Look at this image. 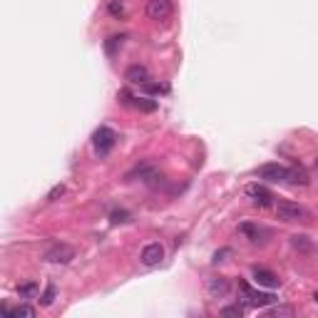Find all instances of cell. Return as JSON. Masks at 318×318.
Instances as JSON below:
<instances>
[{
	"label": "cell",
	"mask_w": 318,
	"mask_h": 318,
	"mask_svg": "<svg viewBox=\"0 0 318 318\" xmlns=\"http://www.w3.org/2000/svg\"><path fill=\"white\" fill-rule=\"evenodd\" d=\"M75 256H77V249L70 246V244H65V241H55L53 246H48L42 251V259L48 261V263H70Z\"/></svg>",
	"instance_id": "1"
},
{
	"label": "cell",
	"mask_w": 318,
	"mask_h": 318,
	"mask_svg": "<svg viewBox=\"0 0 318 318\" xmlns=\"http://www.w3.org/2000/svg\"><path fill=\"white\" fill-rule=\"evenodd\" d=\"M276 216L281 221H311V211L301 204L293 202H279L276 204Z\"/></svg>",
	"instance_id": "2"
},
{
	"label": "cell",
	"mask_w": 318,
	"mask_h": 318,
	"mask_svg": "<svg viewBox=\"0 0 318 318\" xmlns=\"http://www.w3.org/2000/svg\"><path fill=\"white\" fill-rule=\"evenodd\" d=\"M239 289H241V293L246 296V303H249V306H254V308H266V306H271V303H276V301H279L274 293L254 291L249 284H246V281H239Z\"/></svg>",
	"instance_id": "3"
},
{
	"label": "cell",
	"mask_w": 318,
	"mask_h": 318,
	"mask_svg": "<svg viewBox=\"0 0 318 318\" xmlns=\"http://www.w3.org/2000/svg\"><path fill=\"white\" fill-rule=\"evenodd\" d=\"M289 174H291V167H284L279 162H271V164H261L256 169V176L263 179V181H289Z\"/></svg>",
	"instance_id": "4"
},
{
	"label": "cell",
	"mask_w": 318,
	"mask_h": 318,
	"mask_svg": "<svg viewBox=\"0 0 318 318\" xmlns=\"http://www.w3.org/2000/svg\"><path fill=\"white\" fill-rule=\"evenodd\" d=\"M117 142V134L115 129H110V127H100L95 134H92V145H95V152L97 154H107Z\"/></svg>",
	"instance_id": "5"
},
{
	"label": "cell",
	"mask_w": 318,
	"mask_h": 318,
	"mask_svg": "<svg viewBox=\"0 0 318 318\" xmlns=\"http://www.w3.org/2000/svg\"><path fill=\"white\" fill-rule=\"evenodd\" d=\"M164 259V246L159 244V241H152V244H147L145 249L140 251V261H142V266H159Z\"/></svg>",
	"instance_id": "6"
},
{
	"label": "cell",
	"mask_w": 318,
	"mask_h": 318,
	"mask_svg": "<svg viewBox=\"0 0 318 318\" xmlns=\"http://www.w3.org/2000/svg\"><path fill=\"white\" fill-rule=\"evenodd\" d=\"M172 15V3L169 0H147V18L149 20H167Z\"/></svg>",
	"instance_id": "7"
},
{
	"label": "cell",
	"mask_w": 318,
	"mask_h": 318,
	"mask_svg": "<svg viewBox=\"0 0 318 318\" xmlns=\"http://www.w3.org/2000/svg\"><path fill=\"white\" fill-rule=\"evenodd\" d=\"M246 194L254 199L256 206H271V204H274V192L266 189L263 184H249V187H246Z\"/></svg>",
	"instance_id": "8"
},
{
	"label": "cell",
	"mask_w": 318,
	"mask_h": 318,
	"mask_svg": "<svg viewBox=\"0 0 318 318\" xmlns=\"http://www.w3.org/2000/svg\"><path fill=\"white\" fill-rule=\"evenodd\" d=\"M206 291H209L211 298H226L229 291H232V284H229V279H224V276H211V279L206 281Z\"/></svg>",
	"instance_id": "9"
},
{
	"label": "cell",
	"mask_w": 318,
	"mask_h": 318,
	"mask_svg": "<svg viewBox=\"0 0 318 318\" xmlns=\"http://www.w3.org/2000/svg\"><path fill=\"white\" fill-rule=\"evenodd\" d=\"M124 80L132 85H145V82H149V70L145 65H129L124 72Z\"/></svg>",
	"instance_id": "10"
},
{
	"label": "cell",
	"mask_w": 318,
	"mask_h": 318,
	"mask_svg": "<svg viewBox=\"0 0 318 318\" xmlns=\"http://www.w3.org/2000/svg\"><path fill=\"white\" fill-rule=\"evenodd\" d=\"M254 281L259 286H266V289H276L281 284V279L274 271H268V268H254Z\"/></svg>",
	"instance_id": "11"
},
{
	"label": "cell",
	"mask_w": 318,
	"mask_h": 318,
	"mask_svg": "<svg viewBox=\"0 0 318 318\" xmlns=\"http://www.w3.org/2000/svg\"><path fill=\"white\" fill-rule=\"evenodd\" d=\"M137 176H140L142 181H152V179H157V169H154L152 164H147V162H145V164H137L132 172H127L124 179H127V181H134Z\"/></svg>",
	"instance_id": "12"
},
{
	"label": "cell",
	"mask_w": 318,
	"mask_h": 318,
	"mask_svg": "<svg viewBox=\"0 0 318 318\" xmlns=\"http://www.w3.org/2000/svg\"><path fill=\"white\" fill-rule=\"evenodd\" d=\"M119 97H124L122 102H129V105H134L140 112H154V110H157V102H154V100H149V97H132L129 92H122Z\"/></svg>",
	"instance_id": "13"
},
{
	"label": "cell",
	"mask_w": 318,
	"mask_h": 318,
	"mask_svg": "<svg viewBox=\"0 0 318 318\" xmlns=\"http://www.w3.org/2000/svg\"><path fill=\"white\" fill-rule=\"evenodd\" d=\"M37 291H40V284H37V281H25V284L18 286V296H20V298H35Z\"/></svg>",
	"instance_id": "14"
},
{
	"label": "cell",
	"mask_w": 318,
	"mask_h": 318,
	"mask_svg": "<svg viewBox=\"0 0 318 318\" xmlns=\"http://www.w3.org/2000/svg\"><path fill=\"white\" fill-rule=\"evenodd\" d=\"M291 244H293V249H298V251H311V239H308L306 234L291 236Z\"/></svg>",
	"instance_id": "15"
},
{
	"label": "cell",
	"mask_w": 318,
	"mask_h": 318,
	"mask_svg": "<svg viewBox=\"0 0 318 318\" xmlns=\"http://www.w3.org/2000/svg\"><path fill=\"white\" fill-rule=\"evenodd\" d=\"M110 221H112V224H129V221H132V214H129L127 209H115V211L110 214Z\"/></svg>",
	"instance_id": "16"
},
{
	"label": "cell",
	"mask_w": 318,
	"mask_h": 318,
	"mask_svg": "<svg viewBox=\"0 0 318 318\" xmlns=\"http://www.w3.org/2000/svg\"><path fill=\"white\" fill-rule=\"evenodd\" d=\"M122 42H124V35H112V37L105 42V50H107V55H115L117 48H122Z\"/></svg>",
	"instance_id": "17"
},
{
	"label": "cell",
	"mask_w": 318,
	"mask_h": 318,
	"mask_svg": "<svg viewBox=\"0 0 318 318\" xmlns=\"http://www.w3.org/2000/svg\"><path fill=\"white\" fill-rule=\"evenodd\" d=\"M239 232L244 234V236H249L251 241H259V236H261V229L259 226H254V224H241Z\"/></svg>",
	"instance_id": "18"
},
{
	"label": "cell",
	"mask_w": 318,
	"mask_h": 318,
	"mask_svg": "<svg viewBox=\"0 0 318 318\" xmlns=\"http://www.w3.org/2000/svg\"><path fill=\"white\" fill-rule=\"evenodd\" d=\"M107 10L112 18H124V3L122 0H110L107 3Z\"/></svg>",
	"instance_id": "19"
},
{
	"label": "cell",
	"mask_w": 318,
	"mask_h": 318,
	"mask_svg": "<svg viewBox=\"0 0 318 318\" xmlns=\"http://www.w3.org/2000/svg\"><path fill=\"white\" fill-rule=\"evenodd\" d=\"M53 301H55V286L48 284L45 291H42V296H40V306H53Z\"/></svg>",
	"instance_id": "20"
},
{
	"label": "cell",
	"mask_w": 318,
	"mask_h": 318,
	"mask_svg": "<svg viewBox=\"0 0 318 318\" xmlns=\"http://www.w3.org/2000/svg\"><path fill=\"white\" fill-rule=\"evenodd\" d=\"M10 316H13V318H20V316H23V318H32V316H35V308H32V306H25V303H23V306H15Z\"/></svg>",
	"instance_id": "21"
},
{
	"label": "cell",
	"mask_w": 318,
	"mask_h": 318,
	"mask_svg": "<svg viewBox=\"0 0 318 318\" xmlns=\"http://www.w3.org/2000/svg\"><path fill=\"white\" fill-rule=\"evenodd\" d=\"M142 87L149 95H164V92H169V85H157V82H145Z\"/></svg>",
	"instance_id": "22"
},
{
	"label": "cell",
	"mask_w": 318,
	"mask_h": 318,
	"mask_svg": "<svg viewBox=\"0 0 318 318\" xmlns=\"http://www.w3.org/2000/svg\"><path fill=\"white\" fill-rule=\"evenodd\" d=\"M221 316L224 318H232V316H244V308L239 306V303H234V306H226V308H221Z\"/></svg>",
	"instance_id": "23"
},
{
	"label": "cell",
	"mask_w": 318,
	"mask_h": 318,
	"mask_svg": "<svg viewBox=\"0 0 318 318\" xmlns=\"http://www.w3.org/2000/svg\"><path fill=\"white\" fill-rule=\"evenodd\" d=\"M62 194H65V184H55V187L48 192V197H45V199H48V202H55V199L62 197Z\"/></svg>",
	"instance_id": "24"
},
{
	"label": "cell",
	"mask_w": 318,
	"mask_h": 318,
	"mask_svg": "<svg viewBox=\"0 0 318 318\" xmlns=\"http://www.w3.org/2000/svg\"><path fill=\"white\" fill-rule=\"evenodd\" d=\"M268 313H271V316H291L293 311H291V308H286V306H279V308H271Z\"/></svg>",
	"instance_id": "25"
},
{
	"label": "cell",
	"mask_w": 318,
	"mask_h": 318,
	"mask_svg": "<svg viewBox=\"0 0 318 318\" xmlns=\"http://www.w3.org/2000/svg\"><path fill=\"white\" fill-rule=\"evenodd\" d=\"M10 313H13V308L5 306V303H0V316H10Z\"/></svg>",
	"instance_id": "26"
}]
</instances>
